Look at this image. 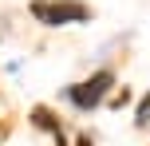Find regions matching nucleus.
<instances>
[{
    "label": "nucleus",
    "mask_w": 150,
    "mask_h": 146,
    "mask_svg": "<svg viewBox=\"0 0 150 146\" xmlns=\"http://www.w3.org/2000/svg\"><path fill=\"white\" fill-rule=\"evenodd\" d=\"M28 12L36 16L40 24H47V28H63V24H87L91 16H95L87 4H83V0H32Z\"/></svg>",
    "instance_id": "nucleus-1"
},
{
    "label": "nucleus",
    "mask_w": 150,
    "mask_h": 146,
    "mask_svg": "<svg viewBox=\"0 0 150 146\" xmlns=\"http://www.w3.org/2000/svg\"><path fill=\"white\" fill-rule=\"evenodd\" d=\"M134 123L142 126V123H150V91L142 95V103H138V115H134Z\"/></svg>",
    "instance_id": "nucleus-4"
},
{
    "label": "nucleus",
    "mask_w": 150,
    "mask_h": 146,
    "mask_svg": "<svg viewBox=\"0 0 150 146\" xmlns=\"http://www.w3.org/2000/svg\"><path fill=\"white\" fill-rule=\"evenodd\" d=\"M111 87H115V71H95V75H87L83 83H71L67 91H63V99H67L71 107H79V111H95V107H103V99L111 95Z\"/></svg>",
    "instance_id": "nucleus-2"
},
{
    "label": "nucleus",
    "mask_w": 150,
    "mask_h": 146,
    "mask_svg": "<svg viewBox=\"0 0 150 146\" xmlns=\"http://www.w3.org/2000/svg\"><path fill=\"white\" fill-rule=\"evenodd\" d=\"M32 126L47 130V134L55 138V146H67V138H63V126H59V118H55L47 107H36V111H32Z\"/></svg>",
    "instance_id": "nucleus-3"
}]
</instances>
